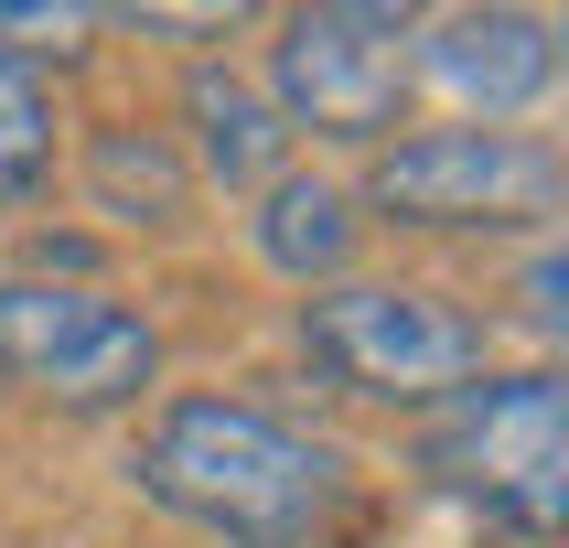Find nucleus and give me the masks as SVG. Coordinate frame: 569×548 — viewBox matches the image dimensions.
Wrapping results in <instances>:
<instances>
[{"instance_id":"11","label":"nucleus","mask_w":569,"mask_h":548,"mask_svg":"<svg viewBox=\"0 0 569 548\" xmlns=\"http://www.w3.org/2000/svg\"><path fill=\"white\" fill-rule=\"evenodd\" d=\"M43 161H54V97H43L32 54L0 43V193H32Z\"/></svg>"},{"instance_id":"10","label":"nucleus","mask_w":569,"mask_h":548,"mask_svg":"<svg viewBox=\"0 0 569 548\" xmlns=\"http://www.w3.org/2000/svg\"><path fill=\"white\" fill-rule=\"evenodd\" d=\"M87 183H97L108 216H129V205H151V226L183 216V161L161 151V140H129V129H108V140L87 151Z\"/></svg>"},{"instance_id":"2","label":"nucleus","mask_w":569,"mask_h":548,"mask_svg":"<svg viewBox=\"0 0 569 548\" xmlns=\"http://www.w3.org/2000/svg\"><path fill=\"white\" fill-rule=\"evenodd\" d=\"M301 355L345 398H377V409H441L451 387L483 377V333L462 301L441 290H409V280H345V290H312L301 301Z\"/></svg>"},{"instance_id":"4","label":"nucleus","mask_w":569,"mask_h":548,"mask_svg":"<svg viewBox=\"0 0 569 548\" xmlns=\"http://www.w3.org/2000/svg\"><path fill=\"white\" fill-rule=\"evenodd\" d=\"M366 205L398 226H538L559 216V151L538 129H419L377 151Z\"/></svg>"},{"instance_id":"5","label":"nucleus","mask_w":569,"mask_h":548,"mask_svg":"<svg viewBox=\"0 0 569 548\" xmlns=\"http://www.w3.org/2000/svg\"><path fill=\"white\" fill-rule=\"evenodd\" d=\"M161 345L151 322L119 312L108 290H76V280H11L0 290V377L54 398V409H129L151 387Z\"/></svg>"},{"instance_id":"1","label":"nucleus","mask_w":569,"mask_h":548,"mask_svg":"<svg viewBox=\"0 0 569 548\" xmlns=\"http://www.w3.org/2000/svg\"><path fill=\"white\" fill-rule=\"evenodd\" d=\"M140 495L226 548H312L345 506V462L258 398H172L140 430Z\"/></svg>"},{"instance_id":"9","label":"nucleus","mask_w":569,"mask_h":548,"mask_svg":"<svg viewBox=\"0 0 569 548\" xmlns=\"http://www.w3.org/2000/svg\"><path fill=\"white\" fill-rule=\"evenodd\" d=\"M193 119H204V161H216L226 183H258V172L280 161V108H269L258 87H237L226 64L193 76Z\"/></svg>"},{"instance_id":"8","label":"nucleus","mask_w":569,"mask_h":548,"mask_svg":"<svg viewBox=\"0 0 569 548\" xmlns=\"http://www.w3.org/2000/svg\"><path fill=\"white\" fill-rule=\"evenodd\" d=\"M355 248V205L345 183H322V172H280L269 205H258V258L290 269V280H333Z\"/></svg>"},{"instance_id":"3","label":"nucleus","mask_w":569,"mask_h":548,"mask_svg":"<svg viewBox=\"0 0 569 548\" xmlns=\"http://www.w3.org/2000/svg\"><path fill=\"white\" fill-rule=\"evenodd\" d=\"M419 474L483 506L516 538H559V484H569V430H559V377H473L419 419Z\"/></svg>"},{"instance_id":"7","label":"nucleus","mask_w":569,"mask_h":548,"mask_svg":"<svg viewBox=\"0 0 569 548\" xmlns=\"http://www.w3.org/2000/svg\"><path fill=\"white\" fill-rule=\"evenodd\" d=\"M409 64H430L451 97H473V108H527V97L559 76V43H548V22L538 11H451L430 43H419Z\"/></svg>"},{"instance_id":"6","label":"nucleus","mask_w":569,"mask_h":548,"mask_svg":"<svg viewBox=\"0 0 569 548\" xmlns=\"http://www.w3.org/2000/svg\"><path fill=\"white\" fill-rule=\"evenodd\" d=\"M269 87L290 129L322 140H387L409 97V22L398 11H290L269 43Z\"/></svg>"}]
</instances>
